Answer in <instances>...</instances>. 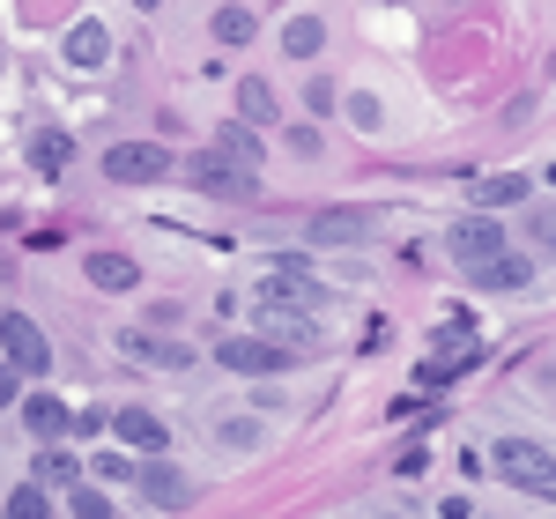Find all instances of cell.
Masks as SVG:
<instances>
[{
    "label": "cell",
    "instance_id": "44dd1931",
    "mask_svg": "<svg viewBox=\"0 0 556 519\" xmlns=\"http://www.w3.org/2000/svg\"><path fill=\"white\" fill-rule=\"evenodd\" d=\"M215 149H223V156H238V164H260V134H253V119H230V127H215Z\"/></svg>",
    "mask_w": 556,
    "mask_h": 519
},
{
    "label": "cell",
    "instance_id": "d6986e66",
    "mask_svg": "<svg viewBox=\"0 0 556 519\" xmlns=\"http://www.w3.org/2000/svg\"><path fill=\"white\" fill-rule=\"evenodd\" d=\"M319 45H327V23H319V15H290V23H282V52H290V60H312Z\"/></svg>",
    "mask_w": 556,
    "mask_h": 519
},
{
    "label": "cell",
    "instance_id": "603a6c76",
    "mask_svg": "<svg viewBox=\"0 0 556 519\" xmlns=\"http://www.w3.org/2000/svg\"><path fill=\"white\" fill-rule=\"evenodd\" d=\"M260 438H267V431H260V416H223V445H230V453H253Z\"/></svg>",
    "mask_w": 556,
    "mask_h": 519
},
{
    "label": "cell",
    "instance_id": "5bb4252c",
    "mask_svg": "<svg viewBox=\"0 0 556 519\" xmlns=\"http://www.w3.org/2000/svg\"><path fill=\"white\" fill-rule=\"evenodd\" d=\"M460 275H468L475 290H527V275H534V267H527V260H519L513 245H505V253L475 260V267H460Z\"/></svg>",
    "mask_w": 556,
    "mask_h": 519
},
{
    "label": "cell",
    "instance_id": "4dcf8cb0",
    "mask_svg": "<svg viewBox=\"0 0 556 519\" xmlns=\"http://www.w3.org/2000/svg\"><path fill=\"white\" fill-rule=\"evenodd\" d=\"M534 238H542V245H556V208H542V216H534Z\"/></svg>",
    "mask_w": 556,
    "mask_h": 519
},
{
    "label": "cell",
    "instance_id": "2e32d148",
    "mask_svg": "<svg viewBox=\"0 0 556 519\" xmlns=\"http://www.w3.org/2000/svg\"><path fill=\"white\" fill-rule=\"evenodd\" d=\"M238 119H253V127H275V119H282V97H275L267 75H245V83H238Z\"/></svg>",
    "mask_w": 556,
    "mask_h": 519
},
{
    "label": "cell",
    "instance_id": "83f0119b",
    "mask_svg": "<svg viewBox=\"0 0 556 519\" xmlns=\"http://www.w3.org/2000/svg\"><path fill=\"white\" fill-rule=\"evenodd\" d=\"M304 104H312V112H334V83H327V75H312V83H304Z\"/></svg>",
    "mask_w": 556,
    "mask_h": 519
},
{
    "label": "cell",
    "instance_id": "4fadbf2b",
    "mask_svg": "<svg viewBox=\"0 0 556 519\" xmlns=\"http://www.w3.org/2000/svg\"><path fill=\"white\" fill-rule=\"evenodd\" d=\"M119 349H127L134 364H156V371H186V364H193V349H186V342H164V334H141V327H127V334H119Z\"/></svg>",
    "mask_w": 556,
    "mask_h": 519
},
{
    "label": "cell",
    "instance_id": "ac0fdd59",
    "mask_svg": "<svg viewBox=\"0 0 556 519\" xmlns=\"http://www.w3.org/2000/svg\"><path fill=\"white\" fill-rule=\"evenodd\" d=\"M527 193H534V186H527L519 172H497V178H482V186H475V201H482L490 216H497V208H519Z\"/></svg>",
    "mask_w": 556,
    "mask_h": 519
},
{
    "label": "cell",
    "instance_id": "8fae6325",
    "mask_svg": "<svg viewBox=\"0 0 556 519\" xmlns=\"http://www.w3.org/2000/svg\"><path fill=\"white\" fill-rule=\"evenodd\" d=\"M112 438H119L127 453H141V460L172 445V431H164V416H156V408H119V416H112Z\"/></svg>",
    "mask_w": 556,
    "mask_h": 519
},
{
    "label": "cell",
    "instance_id": "f546056e",
    "mask_svg": "<svg viewBox=\"0 0 556 519\" xmlns=\"http://www.w3.org/2000/svg\"><path fill=\"white\" fill-rule=\"evenodd\" d=\"M290 149L298 156H319V127H290Z\"/></svg>",
    "mask_w": 556,
    "mask_h": 519
},
{
    "label": "cell",
    "instance_id": "1f68e13d",
    "mask_svg": "<svg viewBox=\"0 0 556 519\" xmlns=\"http://www.w3.org/2000/svg\"><path fill=\"white\" fill-rule=\"evenodd\" d=\"M134 8H141V15H156V8H164V0H134Z\"/></svg>",
    "mask_w": 556,
    "mask_h": 519
},
{
    "label": "cell",
    "instance_id": "5b68a950",
    "mask_svg": "<svg viewBox=\"0 0 556 519\" xmlns=\"http://www.w3.org/2000/svg\"><path fill=\"white\" fill-rule=\"evenodd\" d=\"M0 349H8V364H15L23 379H45V371H52V342H45V327L30 312H0Z\"/></svg>",
    "mask_w": 556,
    "mask_h": 519
},
{
    "label": "cell",
    "instance_id": "ffe728a7",
    "mask_svg": "<svg viewBox=\"0 0 556 519\" xmlns=\"http://www.w3.org/2000/svg\"><path fill=\"white\" fill-rule=\"evenodd\" d=\"M208 30H215V45H253V8H238V0H230V8H215L208 15Z\"/></svg>",
    "mask_w": 556,
    "mask_h": 519
},
{
    "label": "cell",
    "instance_id": "6da1fadb",
    "mask_svg": "<svg viewBox=\"0 0 556 519\" xmlns=\"http://www.w3.org/2000/svg\"><path fill=\"white\" fill-rule=\"evenodd\" d=\"M253 304H260V319H319L327 290L304 275V260H282V267H267L253 282Z\"/></svg>",
    "mask_w": 556,
    "mask_h": 519
},
{
    "label": "cell",
    "instance_id": "7c38bea8",
    "mask_svg": "<svg viewBox=\"0 0 556 519\" xmlns=\"http://www.w3.org/2000/svg\"><path fill=\"white\" fill-rule=\"evenodd\" d=\"M83 275L104 290V298H127L134 282H141V260L134 253H83Z\"/></svg>",
    "mask_w": 556,
    "mask_h": 519
},
{
    "label": "cell",
    "instance_id": "7a4b0ae2",
    "mask_svg": "<svg viewBox=\"0 0 556 519\" xmlns=\"http://www.w3.org/2000/svg\"><path fill=\"white\" fill-rule=\"evenodd\" d=\"M490 468H497L505 490H527V497H549L556 490V460L534 438H497V445H490Z\"/></svg>",
    "mask_w": 556,
    "mask_h": 519
},
{
    "label": "cell",
    "instance_id": "9c48e42d",
    "mask_svg": "<svg viewBox=\"0 0 556 519\" xmlns=\"http://www.w3.org/2000/svg\"><path fill=\"white\" fill-rule=\"evenodd\" d=\"M312 238L319 245H364V238H379V208H319Z\"/></svg>",
    "mask_w": 556,
    "mask_h": 519
},
{
    "label": "cell",
    "instance_id": "484cf974",
    "mask_svg": "<svg viewBox=\"0 0 556 519\" xmlns=\"http://www.w3.org/2000/svg\"><path fill=\"white\" fill-rule=\"evenodd\" d=\"M134 468H141V453H97V476L104 482H134Z\"/></svg>",
    "mask_w": 556,
    "mask_h": 519
},
{
    "label": "cell",
    "instance_id": "9a60e30c",
    "mask_svg": "<svg viewBox=\"0 0 556 519\" xmlns=\"http://www.w3.org/2000/svg\"><path fill=\"white\" fill-rule=\"evenodd\" d=\"M67 60H75L83 75H97V67L112 60V38H104V23H97V15H83V23L67 30Z\"/></svg>",
    "mask_w": 556,
    "mask_h": 519
},
{
    "label": "cell",
    "instance_id": "3957f363",
    "mask_svg": "<svg viewBox=\"0 0 556 519\" xmlns=\"http://www.w3.org/2000/svg\"><path fill=\"white\" fill-rule=\"evenodd\" d=\"M186 186L193 193H208V201H253V164H238V156H223V149H201L193 164H186Z\"/></svg>",
    "mask_w": 556,
    "mask_h": 519
},
{
    "label": "cell",
    "instance_id": "d4e9b609",
    "mask_svg": "<svg viewBox=\"0 0 556 519\" xmlns=\"http://www.w3.org/2000/svg\"><path fill=\"white\" fill-rule=\"evenodd\" d=\"M67 512H75V519H112V497H104V490H83V482H75Z\"/></svg>",
    "mask_w": 556,
    "mask_h": 519
},
{
    "label": "cell",
    "instance_id": "d6a6232c",
    "mask_svg": "<svg viewBox=\"0 0 556 519\" xmlns=\"http://www.w3.org/2000/svg\"><path fill=\"white\" fill-rule=\"evenodd\" d=\"M542 505H556V490H549V497H542Z\"/></svg>",
    "mask_w": 556,
    "mask_h": 519
},
{
    "label": "cell",
    "instance_id": "cb8c5ba5",
    "mask_svg": "<svg viewBox=\"0 0 556 519\" xmlns=\"http://www.w3.org/2000/svg\"><path fill=\"white\" fill-rule=\"evenodd\" d=\"M45 512H52L45 482H30V490H15V497H8V519H45Z\"/></svg>",
    "mask_w": 556,
    "mask_h": 519
},
{
    "label": "cell",
    "instance_id": "7402d4cb",
    "mask_svg": "<svg viewBox=\"0 0 556 519\" xmlns=\"http://www.w3.org/2000/svg\"><path fill=\"white\" fill-rule=\"evenodd\" d=\"M38 482H45V490H75V482H83V468H75L60 445H45V453H38Z\"/></svg>",
    "mask_w": 556,
    "mask_h": 519
},
{
    "label": "cell",
    "instance_id": "f1b7e54d",
    "mask_svg": "<svg viewBox=\"0 0 556 519\" xmlns=\"http://www.w3.org/2000/svg\"><path fill=\"white\" fill-rule=\"evenodd\" d=\"M15 401H23V371H15V364H0V408H15Z\"/></svg>",
    "mask_w": 556,
    "mask_h": 519
},
{
    "label": "cell",
    "instance_id": "277c9868",
    "mask_svg": "<svg viewBox=\"0 0 556 519\" xmlns=\"http://www.w3.org/2000/svg\"><path fill=\"white\" fill-rule=\"evenodd\" d=\"M215 364L238 371V379H267V371H290V342H275V334H223Z\"/></svg>",
    "mask_w": 556,
    "mask_h": 519
},
{
    "label": "cell",
    "instance_id": "30bf717a",
    "mask_svg": "<svg viewBox=\"0 0 556 519\" xmlns=\"http://www.w3.org/2000/svg\"><path fill=\"white\" fill-rule=\"evenodd\" d=\"M23 431L38 438V445H60V438L75 431V408L60 393H23Z\"/></svg>",
    "mask_w": 556,
    "mask_h": 519
},
{
    "label": "cell",
    "instance_id": "8992f818",
    "mask_svg": "<svg viewBox=\"0 0 556 519\" xmlns=\"http://www.w3.org/2000/svg\"><path fill=\"white\" fill-rule=\"evenodd\" d=\"M104 178L112 186H156V178H172V149L164 141H119V149H104Z\"/></svg>",
    "mask_w": 556,
    "mask_h": 519
},
{
    "label": "cell",
    "instance_id": "4316f807",
    "mask_svg": "<svg viewBox=\"0 0 556 519\" xmlns=\"http://www.w3.org/2000/svg\"><path fill=\"white\" fill-rule=\"evenodd\" d=\"M349 119L364 134H379V97H349Z\"/></svg>",
    "mask_w": 556,
    "mask_h": 519
},
{
    "label": "cell",
    "instance_id": "ba28073f",
    "mask_svg": "<svg viewBox=\"0 0 556 519\" xmlns=\"http://www.w3.org/2000/svg\"><path fill=\"white\" fill-rule=\"evenodd\" d=\"M134 482H141V505H156V512H186L193 505V482L178 476V468H164V453H149L134 468Z\"/></svg>",
    "mask_w": 556,
    "mask_h": 519
},
{
    "label": "cell",
    "instance_id": "52a82bcc",
    "mask_svg": "<svg viewBox=\"0 0 556 519\" xmlns=\"http://www.w3.org/2000/svg\"><path fill=\"white\" fill-rule=\"evenodd\" d=\"M445 253H453V267H475V260L505 253V230H497L490 208H482V216H460L453 230H445Z\"/></svg>",
    "mask_w": 556,
    "mask_h": 519
},
{
    "label": "cell",
    "instance_id": "e0dca14e",
    "mask_svg": "<svg viewBox=\"0 0 556 519\" xmlns=\"http://www.w3.org/2000/svg\"><path fill=\"white\" fill-rule=\"evenodd\" d=\"M30 164H38V178H60L67 164H75V141L60 127H45V134H30Z\"/></svg>",
    "mask_w": 556,
    "mask_h": 519
}]
</instances>
